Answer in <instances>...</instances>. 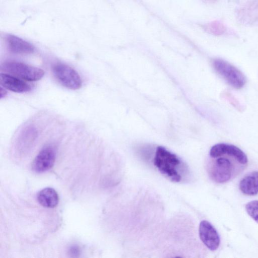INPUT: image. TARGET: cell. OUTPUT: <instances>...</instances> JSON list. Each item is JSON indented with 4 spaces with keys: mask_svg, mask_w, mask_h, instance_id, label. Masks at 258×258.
Listing matches in <instances>:
<instances>
[{
    "mask_svg": "<svg viewBox=\"0 0 258 258\" xmlns=\"http://www.w3.org/2000/svg\"><path fill=\"white\" fill-rule=\"evenodd\" d=\"M208 164V172L215 182L222 183L234 178L244 167L236 158L223 155L211 158Z\"/></svg>",
    "mask_w": 258,
    "mask_h": 258,
    "instance_id": "6da1fadb",
    "label": "cell"
},
{
    "mask_svg": "<svg viewBox=\"0 0 258 258\" xmlns=\"http://www.w3.org/2000/svg\"><path fill=\"white\" fill-rule=\"evenodd\" d=\"M154 164L163 175L174 182H179L182 176L179 169L182 163L178 157L164 147L157 148Z\"/></svg>",
    "mask_w": 258,
    "mask_h": 258,
    "instance_id": "7a4b0ae2",
    "label": "cell"
},
{
    "mask_svg": "<svg viewBox=\"0 0 258 258\" xmlns=\"http://www.w3.org/2000/svg\"><path fill=\"white\" fill-rule=\"evenodd\" d=\"M1 70L5 73L27 81L39 80L44 75V72L41 69L15 61L3 63L1 66Z\"/></svg>",
    "mask_w": 258,
    "mask_h": 258,
    "instance_id": "3957f363",
    "label": "cell"
},
{
    "mask_svg": "<svg viewBox=\"0 0 258 258\" xmlns=\"http://www.w3.org/2000/svg\"><path fill=\"white\" fill-rule=\"evenodd\" d=\"M53 74L57 81L63 87L71 90H78L82 85L81 77L71 67L58 62L52 67Z\"/></svg>",
    "mask_w": 258,
    "mask_h": 258,
    "instance_id": "277c9868",
    "label": "cell"
},
{
    "mask_svg": "<svg viewBox=\"0 0 258 258\" xmlns=\"http://www.w3.org/2000/svg\"><path fill=\"white\" fill-rule=\"evenodd\" d=\"M213 63L216 71L232 87L240 89L245 85V76L231 64L221 59H215Z\"/></svg>",
    "mask_w": 258,
    "mask_h": 258,
    "instance_id": "5b68a950",
    "label": "cell"
},
{
    "mask_svg": "<svg viewBox=\"0 0 258 258\" xmlns=\"http://www.w3.org/2000/svg\"><path fill=\"white\" fill-rule=\"evenodd\" d=\"M56 152L52 146L44 147L39 152L32 164L33 171L37 173L45 172L51 169L55 161Z\"/></svg>",
    "mask_w": 258,
    "mask_h": 258,
    "instance_id": "8992f818",
    "label": "cell"
},
{
    "mask_svg": "<svg viewBox=\"0 0 258 258\" xmlns=\"http://www.w3.org/2000/svg\"><path fill=\"white\" fill-rule=\"evenodd\" d=\"M211 158L226 155L236 158L241 164L245 165L248 159L246 154L237 147L228 144L220 143L213 146L210 149Z\"/></svg>",
    "mask_w": 258,
    "mask_h": 258,
    "instance_id": "52a82bcc",
    "label": "cell"
},
{
    "mask_svg": "<svg viewBox=\"0 0 258 258\" xmlns=\"http://www.w3.org/2000/svg\"><path fill=\"white\" fill-rule=\"evenodd\" d=\"M199 231L201 240L210 250L214 251L219 247L220 243L219 235L215 227L209 221H201Z\"/></svg>",
    "mask_w": 258,
    "mask_h": 258,
    "instance_id": "ba28073f",
    "label": "cell"
},
{
    "mask_svg": "<svg viewBox=\"0 0 258 258\" xmlns=\"http://www.w3.org/2000/svg\"><path fill=\"white\" fill-rule=\"evenodd\" d=\"M2 86L11 91L17 93L27 92L32 90V86L24 80L7 73H1Z\"/></svg>",
    "mask_w": 258,
    "mask_h": 258,
    "instance_id": "9c48e42d",
    "label": "cell"
},
{
    "mask_svg": "<svg viewBox=\"0 0 258 258\" xmlns=\"http://www.w3.org/2000/svg\"><path fill=\"white\" fill-rule=\"evenodd\" d=\"M7 42L9 50L13 53L30 54L33 53L35 50L32 44L14 35H8Z\"/></svg>",
    "mask_w": 258,
    "mask_h": 258,
    "instance_id": "30bf717a",
    "label": "cell"
},
{
    "mask_svg": "<svg viewBox=\"0 0 258 258\" xmlns=\"http://www.w3.org/2000/svg\"><path fill=\"white\" fill-rule=\"evenodd\" d=\"M240 191L247 196L258 194V171H254L246 174L240 181Z\"/></svg>",
    "mask_w": 258,
    "mask_h": 258,
    "instance_id": "8fae6325",
    "label": "cell"
},
{
    "mask_svg": "<svg viewBox=\"0 0 258 258\" xmlns=\"http://www.w3.org/2000/svg\"><path fill=\"white\" fill-rule=\"evenodd\" d=\"M37 199L41 205L49 208L55 207L59 202L57 192L51 187H46L39 191Z\"/></svg>",
    "mask_w": 258,
    "mask_h": 258,
    "instance_id": "7c38bea8",
    "label": "cell"
},
{
    "mask_svg": "<svg viewBox=\"0 0 258 258\" xmlns=\"http://www.w3.org/2000/svg\"><path fill=\"white\" fill-rule=\"evenodd\" d=\"M38 131L33 126L29 125L24 128L18 137V143L23 147H29L37 138Z\"/></svg>",
    "mask_w": 258,
    "mask_h": 258,
    "instance_id": "4fadbf2b",
    "label": "cell"
},
{
    "mask_svg": "<svg viewBox=\"0 0 258 258\" xmlns=\"http://www.w3.org/2000/svg\"><path fill=\"white\" fill-rule=\"evenodd\" d=\"M247 214L258 223V200H254L247 203L245 206Z\"/></svg>",
    "mask_w": 258,
    "mask_h": 258,
    "instance_id": "5bb4252c",
    "label": "cell"
}]
</instances>
